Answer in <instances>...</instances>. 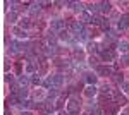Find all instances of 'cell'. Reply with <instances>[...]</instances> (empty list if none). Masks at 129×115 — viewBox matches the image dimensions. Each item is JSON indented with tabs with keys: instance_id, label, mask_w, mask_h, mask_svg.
Here are the masks:
<instances>
[{
	"instance_id": "ba28073f",
	"label": "cell",
	"mask_w": 129,
	"mask_h": 115,
	"mask_svg": "<svg viewBox=\"0 0 129 115\" xmlns=\"http://www.w3.org/2000/svg\"><path fill=\"white\" fill-rule=\"evenodd\" d=\"M29 81H31V77H28V76H19V79H17V84H19L21 89H24V88H28Z\"/></svg>"
},
{
	"instance_id": "d4e9b609",
	"label": "cell",
	"mask_w": 129,
	"mask_h": 115,
	"mask_svg": "<svg viewBox=\"0 0 129 115\" xmlns=\"http://www.w3.org/2000/svg\"><path fill=\"white\" fill-rule=\"evenodd\" d=\"M89 65H96V58L95 57H89ZM98 67V65H96Z\"/></svg>"
},
{
	"instance_id": "8992f818",
	"label": "cell",
	"mask_w": 129,
	"mask_h": 115,
	"mask_svg": "<svg viewBox=\"0 0 129 115\" xmlns=\"http://www.w3.org/2000/svg\"><path fill=\"white\" fill-rule=\"evenodd\" d=\"M114 70H112V67H109V65H98L96 67V74H100V76H110Z\"/></svg>"
},
{
	"instance_id": "44dd1931",
	"label": "cell",
	"mask_w": 129,
	"mask_h": 115,
	"mask_svg": "<svg viewBox=\"0 0 129 115\" xmlns=\"http://www.w3.org/2000/svg\"><path fill=\"white\" fill-rule=\"evenodd\" d=\"M16 17H17V14H16V12H14V10H12V12H9V14H7V19H9L10 22H16Z\"/></svg>"
},
{
	"instance_id": "30bf717a",
	"label": "cell",
	"mask_w": 129,
	"mask_h": 115,
	"mask_svg": "<svg viewBox=\"0 0 129 115\" xmlns=\"http://www.w3.org/2000/svg\"><path fill=\"white\" fill-rule=\"evenodd\" d=\"M98 93V89L93 86V84H89V86H86V89H84V95L88 96V98H91V96H95Z\"/></svg>"
},
{
	"instance_id": "52a82bcc",
	"label": "cell",
	"mask_w": 129,
	"mask_h": 115,
	"mask_svg": "<svg viewBox=\"0 0 129 115\" xmlns=\"http://www.w3.org/2000/svg\"><path fill=\"white\" fill-rule=\"evenodd\" d=\"M117 28H119V29H126V28H129V14L122 16V17L119 19V22H117Z\"/></svg>"
},
{
	"instance_id": "cb8c5ba5",
	"label": "cell",
	"mask_w": 129,
	"mask_h": 115,
	"mask_svg": "<svg viewBox=\"0 0 129 115\" xmlns=\"http://www.w3.org/2000/svg\"><path fill=\"white\" fill-rule=\"evenodd\" d=\"M122 89L126 95H129V83H122Z\"/></svg>"
},
{
	"instance_id": "7a4b0ae2",
	"label": "cell",
	"mask_w": 129,
	"mask_h": 115,
	"mask_svg": "<svg viewBox=\"0 0 129 115\" xmlns=\"http://www.w3.org/2000/svg\"><path fill=\"white\" fill-rule=\"evenodd\" d=\"M79 108H81V101L78 98H71L69 103H67V112H69V115H78L79 113Z\"/></svg>"
},
{
	"instance_id": "ac0fdd59",
	"label": "cell",
	"mask_w": 129,
	"mask_h": 115,
	"mask_svg": "<svg viewBox=\"0 0 129 115\" xmlns=\"http://www.w3.org/2000/svg\"><path fill=\"white\" fill-rule=\"evenodd\" d=\"M14 33H16L19 38H26V36H28V33H26L24 29H21V28H16V29H14Z\"/></svg>"
},
{
	"instance_id": "603a6c76",
	"label": "cell",
	"mask_w": 129,
	"mask_h": 115,
	"mask_svg": "<svg viewBox=\"0 0 129 115\" xmlns=\"http://www.w3.org/2000/svg\"><path fill=\"white\" fill-rule=\"evenodd\" d=\"M35 100H43V91H40V89H38V91H35Z\"/></svg>"
},
{
	"instance_id": "277c9868",
	"label": "cell",
	"mask_w": 129,
	"mask_h": 115,
	"mask_svg": "<svg viewBox=\"0 0 129 115\" xmlns=\"http://www.w3.org/2000/svg\"><path fill=\"white\" fill-rule=\"evenodd\" d=\"M66 22L62 19H55V21H52V31H59V33H62L64 29H66Z\"/></svg>"
},
{
	"instance_id": "6da1fadb",
	"label": "cell",
	"mask_w": 129,
	"mask_h": 115,
	"mask_svg": "<svg viewBox=\"0 0 129 115\" xmlns=\"http://www.w3.org/2000/svg\"><path fill=\"white\" fill-rule=\"evenodd\" d=\"M45 88H52V89H59L62 84H64V76H60V74H55V76H50L45 83Z\"/></svg>"
},
{
	"instance_id": "3957f363",
	"label": "cell",
	"mask_w": 129,
	"mask_h": 115,
	"mask_svg": "<svg viewBox=\"0 0 129 115\" xmlns=\"http://www.w3.org/2000/svg\"><path fill=\"white\" fill-rule=\"evenodd\" d=\"M105 106V112H103V115H117V112H119V103H115V101H109Z\"/></svg>"
},
{
	"instance_id": "7c38bea8",
	"label": "cell",
	"mask_w": 129,
	"mask_h": 115,
	"mask_svg": "<svg viewBox=\"0 0 129 115\" xmlns=\"http://www.w3.org/2000/svg\"><path fill=\"white\" fill-rule=\"evenodd\" d=\"M117 47H119V50H120V52H124V53H127V52H129V43H127V41H119Z\"/></svg>"
},
{
	"instance_id": "e0dca14e",
	"label": "cell",
	"mask_w": 129,
	"mask_h": 115,
	"mask_svg": "<svg viewBox=\"0 0 129 115\" xmlns=\"http://www.w3.org/2000/svg\"><path fill=\"white\" fill-rule=\"evenodd\" d=\"M31 83H33L35 86H38V84L41 83V79H40V74H38V72H35V74L31 76Z\"/></svg>"
},
{
	"instance_id": "484cf974",
	"label": "cell",
	"mask_w": 129,
	"mask_h": 115,
	"mask_svg": "<svg viewBox=\"0 0 129 115\" xmlns=\"http://www.w3.org/2000/svg\"><path fill=\"white\" fill-rule=\"evenodd\" d=\"M21 115H31V112H24V110H22V112H21Z\"/></svg>"
},
{
	"instance_id": "2e32d148",
	"label": "cell",
	"mask_w": 129,
	"mask_h": 115,
	"mask_svg": "<svg viewBox=\"0 0 129 115\" xmlns=\"http://www.w3.org/2000/svg\"><path fill=\"white\" fill-rule=\"evenodd\" d=\"M35 106H38V105H35L31 100H24V101H21V108H35Z\"/></svg>"
},
{
	"instance_id": "9a60e30c",
	"label": "cell",
	"mask_w": 129,
	"mask_h": 115,
	"mask_svg": "<svg viewBox=\"0 0 129 115\" xmlns=\"http://www.w3.org/2000/svg\"><path fill=\"white\" fill-rule=\"evenodd\" d=\"M29 26H31V21L28 19V17H22V19H21V22H19L21 29H26V28H29Z\"/></svg>"
},
{
	"instance_id": "7402d4cb",
	"label": "cell",
	"mask_w": 129,
	"mask_h": 115,
	"mask_svg": "<svg viewBox=\"0 0 129 115\" xmlns=\"http://www.w3.org/2000/svg\"><path fill=\"white\" fill-rule=\"evenodd\" d=\"M88 115H102V110H100V106H93V110H91Z\"/></svg>"
},
{
	"instance_id": "d6986e66",
	"label": "cell",
	"mask_w": 129,
	"mask_h": 115,
	"mask_svg": "<svg viewBox=\"0 0 129 115\" xmlns=\"http://www.w3.org/2000/svg\"><path fill=\"white\" fill-rule=\"evenodd\" d=\"M114 81H115L117 84H120V86H122V83H124V81H122V74L115 72V74H114Z\"/></svg>"
},
{
	"instance_id": "5b68a950",
	"label": "cell",
	"mask_w": 129,
	"mask_h": 115,
	"mask_svg": "<svg viewBox=\"0 0 129 115\" xmlns=\"http://www.w3.org/2000/svg\"><path fill=\"white\" fill-rule=\"evenodd\" d=\"M93 17H95V16H93L91 12H88V10H84V12H81L79 21L83 22V24H89V22L93 24Z\"/></svg>"
},
{
	"instance_id": "9c48e42d",
	"label": "cell",
	"mask_w": 129,
	"mask_h": 115,
	"mask_svg": "<svg viewBox=\"0 0 129 115\" xmlns=\"http://www.w3.org/2000/svg\"><path fill=\"white\" fill-rule=\"evenodd\" d=\"M102 60L103 62H112L114 60V52L112 50H103L102 52Z\"/></svg>"
},
{
	"instance_id": "4fadbf2b",
	"label": "cell",
	"mask_w": 129,
	"mask_h": 115,
	"mask_svg": "<svg viewBox=\"0 0 129 115\" xmlns=\"http://www.w3.org/2000/svg\"><path fill=\"white\" fill-rule=\"evenodd\" d=\"M112 4L110 2H100V12H109Z\"/></svg>"
},
{
	"instance_id": "ffe728a7",
	"label": "cell",
	"mask_w": 129,
	"mask_h": 115,
	"mask_svg": "<svg viewBox=\"0 0 129 115\" xmlns=\"http://www.w3.org/2000/svg\"><path fill=\"white\" fill-rule=\"evenodd\" d=\"M120 64H122V65H129V53H126V55L120 57Z\"/></svg>"
},
{
	"instance_id": "5bb4252c",
	"label": "cell",
	"mask_w": 129,
	"mask_h": 115,
	"mask_svg": "<svg viewBox=\"0 0 129 115\" xmlns=\"http://www.w3.org/2000/svg\"><path fill=\"white\" fill-rule=\"evenodd\" d=\"M84 79H86V83H88V86L89 84H93V86H95V83H96V76H95V74H84Z\"/></svg>"
},
{
	"instance_id": "8fae6325",
	"label": "cell",
	"mask_w": 129,
	"mask_h": 115,
	"mask_svg": "<svg viewBox=\"0 0 129 115\" xmlns=\"http://www.w3.org/2000/svg\"><path fill=\"white\" fill-rule=\"evenodd\" d=\"M67 5H71L74 10H81V12H84V5H83L81 2H67Z\"/></svg>"
},
{
	"instance_id": "4316f807",
	"label": "cell",
	"mask_w": 129,
	"mask_h": 115,
	"mask_svg": "<svg viewBox=\"0 0 129 115\" xmlns=\"http://www.w3.org/2000/svg\"><path fill=\"white\" fill-rule=\"evenodd\" d=\"M122 115H124V113H122Z\"/></svg>"
}]
</instances>
